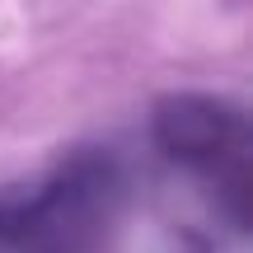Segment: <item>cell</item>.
I'll return each instance as SVG.
<instances>
[{"label":"cell","instance_id":"6da1fadb","mask_svg":"<svg viewBox=\"0 0 253 253\" xmlns=\"http://www.w3.org/2000/svg\"><path fill=\"white\" fill-rule=\"evenodd\" d=\"M155 141L173 164L202 173L225 197L235 225L249 202V122L235 103L211 94H169L155 108Z\"/></svg>","mask_w":253,"mask_h":253}]
</instances>
